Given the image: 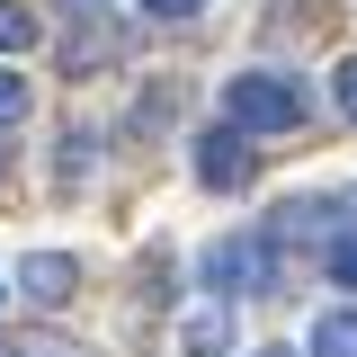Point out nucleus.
Listing matches in <instances>:
<instances>
[{
    "label": "nucleus",
    "instance_id": "obj_4",
    "mask_svg": "<svg viewBox=\"0 0 357 357\" xmlns=\"http://www.w3.org/2000/svg\"><path fill=\"white\" fill-rule=\"evenodd\" d=\"M18 286H27L36 304H63V295L81 286V268L63 259V250H36V259H18Z\"/></svg>",
    "mask_w": 357,
    "mask_h": 357
},
{
    "label": "nucleus",
    "instance_id": "obj_1",
    "mask_svg": "<svg viewBox=\"0 0 357 357\" xmlns=\"http://www.w3.org/2000/svg\"><path fill=\"white\" fill-rule=\"evenodd\" d=\"M223 107H232L241 134H295L304 126V81L295 72H241V81L223 89Z\"/></svg>",
    "mask_w": 357,
    "mask_h": 357
},
{
    "label": "nucleus",
    "instance_id": "obj_3",
    "mask_svg": "<svg viewBox=\"0 0 357 357\" xmlns=\"http://www.w3.org/2000/svg\"><path fill=\"white\" fill-rule=\"evenodd\" d=\"M197 178H206L215 197L250 188V134H241V126H215V134H197Z\"/></svg>",
    "mask_w": 357,
    "mask_h": 357
},
{
    "label": "nucleus",
    "instance_id": "obj_9",
    "mask_svg": "<svg viewBox=\"0 0 357 357\" xmlns=\"http://www.w3.org/2000/svg\"><path fill=\"white\" fill-rule=\"evenodd\" d=\"M0 357H89V349H72V340H9Z\"/></svg>",
    "mask_w": 357,
    "mask_h": 357
},
{
    "label": "nucleus",
    "instance_id": "obj_5",
    "mask_svg": "<svg viewBox=\"0 0 357 357\" xmlns=\"http://www.w3.org/2000/svg\"><path fill=\"white\" fill-rule=\"evenodd\" d=\"M331 223H349L340 206H331V197H286L268 232H277V241H312V232H331Z\"/></svg>",
    "mask_w": 357,
    "mask_h": 357
},
{
    "label": "nucleus",
    "instance_id": "obj_2",
    "mask_svg": "<svg viewBox=\"0 0 357 357\" xmlns=\"http://www.w3.org/2000/svg\"><path fill=\"white\" fill-rule=\"evenodd\" d=\"M197 277L215 295H259V286H277V259H268V241H215L197 259Z\"/></svg>",
    "mask_w": 357,
    "mask_h": 357
},
{
    "label": "nucleus",
    "instance_id": "obj_6",
    "mask_svg": "<svg viewBox=\"0 0 357 357\" xmlns=\"http://www.w3.org/2000/svg\"><path fill=\"white\" fill-rule=\"evenodd\" d=\"M178 340H188V357H223V349H232V312H223V304L188 312V321H178Z\"/></svg>",
    "mask_w": 357,
    "mask_h": 357
},
{
    "label": "nucleus",
    "instance_id": "obj_7",
    "mask_svg": "<svg viewBox=\"0 0 357 357\" xmlns=\"http://www.w3.org/2000/svg\"><path fill=\"white\" fill-rule=\"evenodd\" d=\"M312 357H357V304H340V312H321L312 321V340H304Z\"/></svg>",
    "mask_w": 357,
    "mask_h": 357
},
{
    "label": "nucleus",
    "instance_id": "obj_10",
    "mask_svg": "<svg viewBox=\"0 0 357 357\" xmlns=\"http://www.w3.org/2000/svg\"><path fill=\"white\" fill-rule=\"evenodd\" d=\"M18 116H27V81H18V72H0V126H18Z\"/></svg>",
    "mask_w": 357,
    "mask_h": 357
},
{
    "label": "nucleus",
    "instance_id": "obj_8",
    "mask_svg": "<svg viewBox=\"0 0 357 357\" xmlns=\"http://www.w3.org/2000/svg\"><path fill=\"white\" fill-rule=\"evenodd\" d=\"M27 45H36V18L18 0H0V54H27Z\"/></svg>",
    "mask_w": 357,
    "mask_h": 357
},
{
    "label": "nucleus",
    "instance_id": "obj_14",
    "mask_svg": "<svg viewBox=\"0 0 357 357\" xmlns=\"http://www.w3.org/2000/svg\"><path fill=\"white\" fill-rule=\"evenodd\" d=\"M340 215H349V223H357V188H349V197H340Z\"/></svg>",
    "mask_w": 357,
    "mask_h": 357
},
{
    "label": "nucleus",
    "instance_id": "obj_12",
    "mask_svg": "<svg viewBox=\"0 0 357 357\" xmlns=\"http://www.w3.org/2000/svg\"><path fill=\"white\" fill-rule=\"evenodd\" d=\"M331 89H340V116H349V126H357V54H349V63H340V72H331Z\"/></svg>",
    "mask_w": 357,
    "mask_h": 357
},
{
    "label": "nucleus",
    "instance_id": "obj_15",
    "mask_svg": "<svg viewBox=\"0 0 357 357\" xmlns=\"http://www.w3.org/2000/svg\"><path fill=\"white\" fill-rule=\"evenodd\" d=\"M259 357H286V349H259Z\"/></svg>",
    "mask_w": 357,
    "mask_h": 357
},
{
    "label": "nucleus",
    "instance_id": "obj_11",
    "mask_svg": "<svg viewBox=\"0 0 357 357\" xmlns=\"http://www.w3.org/2000/svg\"><path fill=\"white\" fill-rule=\"evenodd\" d=\"M331 277H340V286H357V232H340V241H331Z\"/></svg>",
    "mask_w": 357,
    "mask_h": 357
},
{
    "label": "nucleus",
    "instance_id": "obj_13",
    "mask_svg": "<svg viewBox=\"0 0 357 357\" xmlns=\"http://www.w3.org/2000/svg\"><path fill=\"white\" fill-rule=\"evenodd\" d=\"M143 9H152V18H197L206 0H143Z\"/></svg>",
    "mask_w": 357,
    "mask_h": 357
}]
</instances>
